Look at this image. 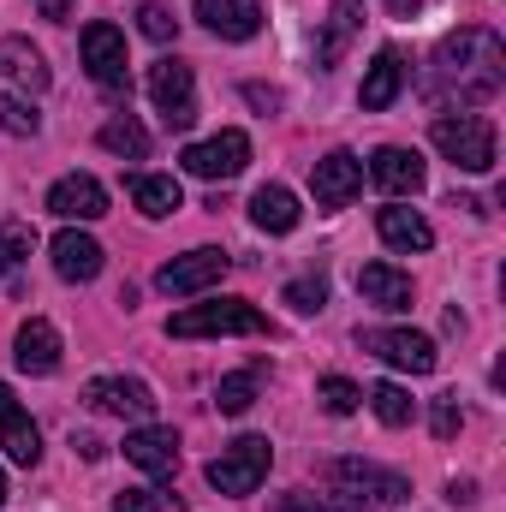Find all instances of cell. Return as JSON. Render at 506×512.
Masks as SVG:
<instances>
[{"label": "cell", "mask_w": 506, "mask_h": 512, "mask_svg": "<svg viewBox=\"0 0 506 512\" xmlns=\"http://www.w3.org/2000/svg\"><path fill=\"white\" fill-rule=\"evenodd\" d=\"M506 84V48L495 30H453L441 48H435V66H429V96L435 102H489Z\"/></svg>", "instance_id": "cell-1"}, {"label": "cell", "mask_w": 506, "mask_h": 512, "mask_svg": "<svg viewBox=\"0 0 506 512\" xmlns=\"http://www.w3.org/2000/svg\"><path fill=\"white\" fill-rule=\"evenodd\" d=\"M173 340H215V334H268V316L245 298H209V304H185L167 316Z\"/></svg>", "instance_id": "cell-2"}, {"label": "cell", "mask_w": 506, "mask_h": 512, "mask_svg": "<svg viewBox=\"0 0 506 512\" xmlns=\"http://www.w3.org/2000/svg\"><path fill=\"white\" fill-rule=\"evenodd\" d=\"M429 143H435L459 173H489V167H495V126H489L483 114H471V108H459V114H435Z\"/></svg>", "instance_id": "cell-3"}, {"label": "cell", "mask_w": 506, "mask_h": 512, "mask_svg": "<svg viewBox=\"0 0 506 512\" xmlns=\"http://www.w3.org/2000/svg\"><path fill=\"white\" fill-rule=\"evenodd\" d=\"M268 465H274V447H268V435H239L221 459H209V489H221V495H233V501H245L262 489V477H268Z\"/></svg>", "instance_id": "cell-4"}, {"label": "cell", "mask_w": 506, "mask_h": 512, "mask_svg": "<svg viewBox=\"0 0 506 512\" xmlns=\"http://www.w3.org/2000/svg\"><path fill=\"white\" fill-rule=\"evenodd\" d=\"M328 483L340 489V501H358V507H399L411 495V483L399 471H381L370 459H334L328 465Z\"/></svg>", "instance_id": "cell-5"}, {"label": "cell", "mask_w": 506, "mask_h": 512, "mask_svg": "<svg viewBox=\"0 0 506 512\" xmlns=\"http://www.w3.org/2000/svg\"><path fill=\"white\" fill-rule=\"evenodd\" d=\"M358 340H364V352H376L387 370H405V376H429L441 364L435 340L417 334V328H364Z\"/></svg>", "instance_id": "cell-6"}, {"label": "cell", "mask_w": 506, "mask_h": 512, "mask_svg": "<svg viewBox=\"0 0 506 512\" xmlns=\"http://www.w3.org/2000/svg\"><path fill=\"white\" fill-rule=\"evenodd\" d=\"M179 167L191 173V179H239L245 167H251V137L245 131H215V137H203V143H191L185 155H179Z\"/></svg>", "instance_id": "cell-7"}, {"label": "cell", "mask_w": 506, "mask_h": 512, "mask_svg": "<svg viewBox=\"0 0 506 512\" xmlns=\"http://www.w3.org/2000/svg\"><path fill=\"white\" fill-rule=\"evenodd\" d=\"M227 268H233V256L227 251H185V256H173L161 274H155V286L167 292V298H197V292H209V286H221L227 280Z\"/></svg>", "instance_id": "cell-8"}, {"label": "cell", "mask_w": 506, "mask_h": 512, "mask_svg": "<svg viewBox=\"0 0 506 512\" xmlns=\"http://www.w3.org/2000/svg\"><path fill=\"white\" fill-rule=\"evenodd\" d=\"M126 36L114 24H90L84 30V72L108 90V96H126L131 90V72H126Z\"/></svg>", "instance_id": "cell-9"}, {"label": "cell", "mask_w": 506, "mask_h": 512, "mask_svg": "<svg viewBox=\"0 0 506 512\" xmlns=\"http://www.w3.org/2000/svg\"><path fill=\"white\" fill-rule=\"evenodd\" d=\"M149 96H155V108H161L167 131H191V126H197L191 66H185V60H155V66H149Z\"/></svg>", "instance_id": "cell-10"}, {"label": "cell", "mask_w": 506, "mask_h": 512, "mask_svg": "<svg viewBox=\"0 0 506 512\" xmlns=\"http://www.w3.org/2000/svg\"><path fill=\"white\" fill-rule=\"evenodd\" d=\"M310 191H316V203H322V209H346V203L364 191V161H358L352 149L322 155V161L310 167Z\"/></svg>", "instance_id": "cell-11"}, {"label": "cell", "mask_w": 506, "mask_h": 512, "mask_svg": "<svg viewBox=\"0 0 506 512\" xmlns=\"http://www.w3.org/2000/svg\"><path fill=\"white\" fill-rule=\"evenodd\" d=\"M48 215H60V221H102L108 215V185L96 173H66L48 191Z\"/></svg>", "instance_id": "cell-12"}, {"label": "cell", "mask_w": 506, "mask_h": 512, "mask_svg": "<svg viewBox=\"0 0 506 512\" xmlns=\"http://www.w3.org/2000/svg\"><path fill=\"white\" fill-rule=\"evenodd\" d=\"M84 399L96 411H108V417H131V423H143L155 411V393H149V382H137V376H96V382L84 387Z\"/></svg>", "instance_id": "cell-13"}, {"label": "cell", "mask_w": 506, "mask_h": 512, "mask_svg": "<svg viewBox=\"0 0 506 512\" xmlns=\"http://www.w3.org/2000/svg\"><path fill=\"white\" fill-rule=\"evenodd\" d=\"M126 459L143 477H173L179 471V435L161 429V423H137L126 435Z\"/></svg>", "instance_id": "cell-14"}, {"label": "cell", "mask_w": 506, "mask_h": 512, "mask_svg": "<svg viewBox=\"0 0 506 512\" xmlns=\"http://www.w3.org/2000/svg\"><path fill=\"white\" fill-rule=\"evenodd\" d=\"M12 364H18L24 376H54V370H60V328H54L48 316H30V322L18 328V340H12Z\"/></svg>", "instance_id": "cell-15"}, {"label": "cell", "mask_w": 506, "mask_h": 512, "mask_svg": "<svg viewBox=\"0 0 506 512\" xmlns=\"http://www.w3.org/2000/svg\"><path fill=\"white\" fill-rule=\"evenodd\" d=\"M370 179H376L387 197H417V191H423V179H429V167H423V155H417V149L387 143V149L370 155Z\"/></svg>", "instance_id": "cell-16"}, {"label": "cell", "mask_w": 506, "mask_h": 512, "mask_svg": "<svg viewBox=\"0 0 506 512\" xmlns=\"http://www.w3.org/2000/svg\"><path fill=\"white\" fill-rule=\"evenodd\" d=\"M48 256H54V274L72 280V286H90V280L102 274V262H108V251H102L90 233H78V227H66V233L48 245Z\"/></svg>", "instance_id": "cell-17"}, {"label": "cell", "mask_w": 506, "mask_h": 512, "mask_svg": "<svg viewBox=\"0 0 506 512\" xmlns=\"http://www.w3.org/2000/svg\"><path fill=\"white\" fill-rule=\"evenodd\" d=\"M0 72H6L18 90H30V96H42V90L54 84V72H48L42 48H36L30 36H0Z\"/></svg>", "instance_id": "cell-18"}, {"label": "cell", "mask_w": 506, "mask_h": 512, "mask_svg": "<svg viewBox=\"0 0 506 512\" xmlns=\"http://www.w3.org/2000/svg\"><path fill=\"white\" fill-rule=\"evenodd\" d=\"M197 18L221 42H251L256 30H262V6L256 0H197Z\"/></svg>", "instance_id": "cell-19"}, {"label": "cell", "mask_w": 506, "mask_h": 512, "mask_svg": "<svg viewBox=\"0 0 506 512\" xmlns=\"http://www.w3.org/2000/svg\"><path fill=\"white\" fill-rule=\"evenodd\" d=\"M376 233H381V245H387V251H405V256L435 245V227H429L417 209H399V203H387V209L376 215Z\"/></svg>", "instance_id": "cell-20"}, {"label": "cell", "mask_w": 506, "mask_h": 512, "mask_svg": "<svg viewBox=\"0 0 506 512\" xmlns=\"http://www.w3.org/2000/svg\"><path fill=\"white\" fill-rule=\"evenodd\" d=\"M399 90H405V60H399V48H381L376 60H370V72H364V90H358L364 114L393 108V102H399Z\"/></svg>", "instance_id": "cell-21"}, {"label": "cell", "mask_w": 506, "mask_h": 512, "mask_svg": "<svg viewBox=\"0 0 506 512\" xmlns=\"http://www.w3.org/2000/svg\"><path fill=\"white\" fill-rule=\"evenodd\" d=\"M358 292L376 310H411V274H399L393 262H364L358 268Z\"/></svg>", "instance_id": "cell-22"}, {"label": "cell", "mask_w": 506, "mask_h": 512, "mask_svg": "<svg viewBox=\"0 0 506 512\" xmlns=\"http://www.w3.org/2000/svg\"><path fill=\"white\" fill-rule=\"evenodd\" d=\"M358 24H364V6H358V0L328 6V24H322V36H316V66H322V72L340 66V54H346V42L358 36Z\"/></svg>", "instance_id": "cell-23"}, {"label": "cell", "mask_w": 506, "mask_h": 512, "mask_svg": "<svg viewBox=\"0 0 506 512\" xmlns=\"http://www.w3.org/2000/svg\"><path fill=\"white\" fill-rule=\"evenodd\" d=\"M131 203H137L149 221H167L173 209H185V191H179L173 173H137V179H131Z\"/></svg>", "instance_id": "cell-24"}, {"label": "cell", "mask_w": 506, "mask_h": 512, "mask_svg": "<svg viewBox=\"0 0 506 512\" xmlns=\"http://www.w3.org/2000/svg\"><path fill=\"white\" fill-rule=\"evenodd\" d=\"M298 215H304V209H298V197H292L286 185H262V191L251 197V221L262 227V233H292Z\"/></svg>", "instance_id": "cell-25"}, {"label": "cell", "mask_w": 506, "mask_h": 512, "mask_svg": "<svg viewBox=\"0 0 506 512\" xmlns=\"http://www.w3.org/2000/svg\"><path fill=\"white\" fill-rule=\"evenodd\" d=\"M0 453H6L12 465H24V471H30V465L42 459V429H36V423H30V417H24L18 405H12V411L0 417Z\"/></svg>", "instance_id": "cell-26"}, {"label": "cell", "mask_w": 506, "mask_h": 512, "mask_svg": "<svg viewBox=\"0 0 506 512\" xmlns=\"http://www.w3.org/2000/svg\"><path fill=\"white\" fill-rule=\"evenodd\" d=\"M96 143H102L108 155H120V161H143V155H149V131L137 126L131 114H114L108 126L96 131Z\"/></svg>", "instance_id": "cell-27"}, {"label": "cell", "mask_w": 506, "mask_h": 512, "mask_svg": "<svg viewBox=\"0 0 506 512\" xmlns=\"http://www.w3.org/2000/svg\"><path fill=\"white\" fill-rule=\"evenodd\" d=\"M364 399L376 405V417L387 423V429H405V423L417 417V399H411V393H405L399 382H376L370 393H364Z\"/></svg>", "instance_id": "cell-28"}, {"label": "cell", "mask_w": 506, "mask_h": 512, "mask_svg": "<svg viewBox=\"0 0 506 512\" xmlns=\"http://www.w3.org/2000/svg\"><path fill=\"white\" fill-rule=\"evenodd\" d=\"M256 387H262L256 370H233V376H221V387H215V405H221L227 417H245L256 405Z\"/></svg>", "instance_id": "cell-29"}, {"label": "cell", "mask_w": 506, "mask_h": 512, "mask_svg": "<svg viewBox=\"0 0 506 512\" xmlns=\"http://www.w3.org/2000/svg\"><path fill=\"white\" fill-rule=\"evenodd\" d=\"M316 399H322V411H334V417H352V411L364 405V387L346 382V376H322V382H316Z\"/></svg>", "instance_id": "cell-30"}, {"label": "cell", "mask_w": 506, "mask_h": 512, "mask_svg": "<svg viewBox=\"0 0 506 512\" xmlns=\"http://www.w3.org/2000/svg\"><path fill=\"white\" fill-rule=\"evenodd\" d=\"M0 131H6V137H36V131H42V114H36L24 96H0Z\"/></svg>", "instance_id": "cell-31"}, {"label": "cell", "mask_w": 506, "mask_h": 512, "mask_svg": "<svg viewBox=\"0 0 506 512\" xmlns=\"http://www.w3.org/2000/svg\"><path fill=\"white\" fill-rule=\"evenodd\" d=\"M137 30H143L149 42H173V36H179V18H173V6H161V0H143V6H137Z\"/></svg>", "instance_id": "cell-32"}, {"label": "cell", "mask_w": 506, "mask_h": 512, "mask_svg": "<svg viewBox=\"0 0 506 512\" xmlns=\"http://www.w3.org/2000/svg\"><path fill=\"white\" fill-rule=\"evenodd\" d=\"M114 512H185V501L167 495V489H126V495L114 501Z\"/></svg>", "instance_id": "cell-33"}, {"label": "cell", "mask_w": 506, "mask_h": 512, "mask_svg": "<svg viewBox=\"0 0 506 512\" xmlns=\"http://www.w3.org/2000/svg\"><path fill=\"white\" fill-rule=\"evenodd\" d=\"M30 245H36V233L24 227V221H12V227H0V280L30 256Z\"/></svg>", "instance_id": "cell-34"}, {"label": "cell", "mask_w": 506, "mask_h": 512, "mask_svg": "<svg viewBox=\"0 0 506 512\" xmlns=\"http://www.w3.org/2000/svg\"><path fill=\"white\" fill-rule=\"evenodd\" d=\"M286 304H292L298 316H316V310L328 304V280H322V274H304V280H292V286H286Z\"/></svg>", "instance_id": "cell-35"}, {"label": "cell", "mask_w": 506, "mask_h": 512, "mask_svg": "<svg viewBox=\"0 0 506 512\" xmlns=\"http://www.w3.org/2000/svg\"><path fill=\"white\" fill-rule=\"evenodd\" d=\"M429 423H435V435H441V441H453V435L465 429V411H459V399H453V393H447V399H435V417H429Z\"/></svg>", "instance_id": "cell-36"}, {"label": "cell", "mask_w": 506, "mask_h": 512, "mask_svg": "<svg viewBox=\"0 0 506 512\" xmlns=\"http://www.w3.org/2000/svg\"><path fill=\"white\" fill-rule=\"evenodd\" d=\"M274 512H340V507H328V501H310L304 489H292V495H280V501H274Z\"/></svg>", "instance_id": "cell-37"}, {"label": "cell", "mask_w": 506, "mask_h": 512, "mask_svg": "<svg viewBox=\"0 0 506 512\" xmlns=\"http://www.w3.org/2000/svg\"><path fill=\"white\" fill-rule=\"evenodd\" d=\"M30 6H36V12H42V18H54V24H66V18H72V6H78V0H30Z\"/></svg>", "instance_id": "cell-38"}, {"label": "cell", "mask_w": 506, "mask_h": 512, "mask_svg": "<svg viewBox=\"0 0 506 512\" xmlns=\"http://www.w3.org/2000/svg\"><path fill=\"white\" fill-rule=\"evenodd\" d=\"M245 102L262 108V114H274V108H280V96H274V90H262V84H245Z\"/></svg>", "instance_id": "cell-39"}, {"label": "cell", "mask_w": 506, "mask_h": 512, "mask_svg": "<svg viewBox=\"0 0 506 512\" xmlns=\"http://www.w3.org/2000/svg\"><path fill=\"white\" fill-rule=\"evenodd\" d=\"M447 501H453V507H477V483H459V477H453V483H447Z\"/></svg>", "instance_id": "cell-40"}, {"label": "cell", "mask_w": 506, "mask_h": 512, "mask_svg": "<svg viewBox=\"0 0 506 512\" xmlns=\"http://www.w3.org/2000/svg\"><path fill=\"white\" fill-rule=\"evenodd\" d=\"M387 6H393V18H417V6H423V0H387Z\"/></svg>", "instance_id": "cell-41"}, {"label": "cell", "mask_w": 506, "mask_h": 512, "mask_svg": "<svg viewBox=\"0 0 506 512\" xmlns=\"http://www.w3.org/2000/svg\"><path fill=\"white\" fill-rule=\"evenodd\" d=\"M12 405H18V399H12V387L0 382V417H6V411H12Z\"/></svg>", "instance_id": "cell-42"}, {"label": "cell", "mask_w": 506, "mask_h": 512, "mask_svg": "<svg viewBox=\"0 0 506 512\" xmlns=\"http://www.w3.org/2000/svg\"><path fill=\"white\" fill-rule=\"evenodd\" d=\"M0 507H6V477H0Z\"/></svg>", "instance_id": "cell-43"}]
</instances>
